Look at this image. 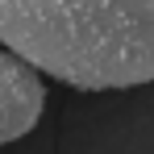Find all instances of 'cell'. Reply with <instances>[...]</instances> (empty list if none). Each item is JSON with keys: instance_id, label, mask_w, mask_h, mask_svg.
<instances>
[{"instance_id": "1", "label": "cell", "mask_w": 154, "mask_h": 154, "mask_svg": "<svg viewBox=\"0 0 154 154\" xmlns=\"http://www.w3.org/2000/svg\"><path fill=\"white\" fill-rule=\"evenodd\" d=\"M0 42L83 92L154 83V0H0Z\"/></svg>"}, {"instance_id": "2", "label": "cell", "mask_w": 154, "mask_h": 154, "mask_svg": "<svg viewBox=\"0 0 154 154\" xmlns=\"http://www.w3.org/2000/svg\"><path fill=\"white\" fill-rule=\"evenodd\" d=\"M46 108V88L38 67L0 46V146L25 137Z\"/></svg>"}]
</instances>
